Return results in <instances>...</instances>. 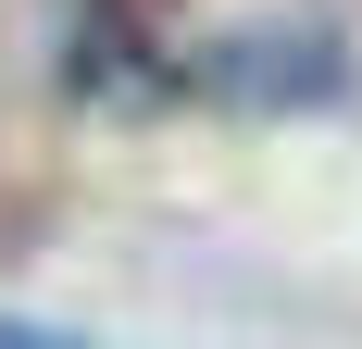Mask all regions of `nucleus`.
<instances>
[{"mask_svg":"<svg viewBox=\"0 0 362 349\" xmlns=\"http://www.w3.org/2000/svg\"><path fill=\"white\" fill-rule=\"evenodd\" d=\"M0 349H88V337H63V324H25V312H0Z\"/></svg>","mask_w":362,"mask_h":349,"instance_id":"nucleus-1","label":"nucleus"}]
</instances>
